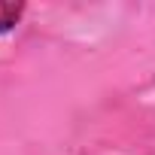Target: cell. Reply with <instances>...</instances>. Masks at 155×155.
I'll return each mask as SVG.
<instances>
[{"mask_svg": "<svg viewBox=\"0 0 155 155\" xmlns=\"http://www.w3.org/2000/svg\"><path fill=\"white\" fill-rule=\"evenodd\" d=\"M21 12H25L21 3H0V31H9L21 18Z\"/></svg>", "mask_w": 155, "mask_h": 155, "instance_id": "1", "label": "cell"}]
</instances>
